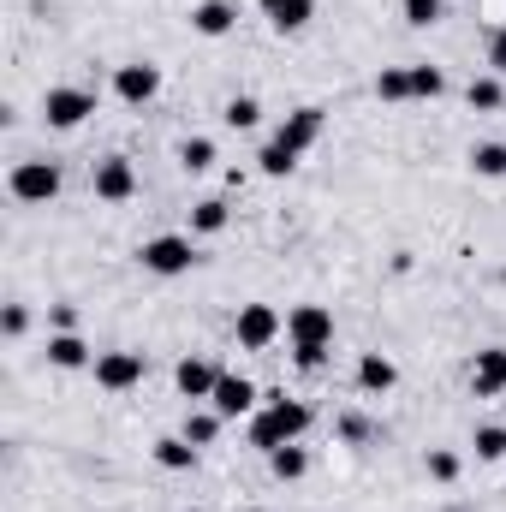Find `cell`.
<instances>
[{"label":"cell","mask_w":506,"mask_h":512,"mask_svg":"<svg viewBox=\"0 0 506 512\" xmlns=\"http://www.w3.org/2000/svg\"><path fill=\"white\" fill-rule=\"evenodd\" d=\"M316 423V411L304 405V399H286L280 387L274 393H262V405L251 411V447L268 459L274 447H292V441H304V429Z\"/></svg>","instance_id":"obj_1"},{"label":"cell","mask_w":506,"mask_h":512,"mask_svg":"<svg viewBox=\"0 0 506 512\" xmlns=\"http://www.w3.org/2000/svg\"><path fill=\"white\" fill-rule=\"evenodd\" d=\"M137 262H143V274H155V280H179V274L197 268V245H191V233H155V239L137 245Z\"/></svg>","instance_id":"obj_2"},{"label":"cell","mask_w":506,"mask_h":512,"mask_svg":"<svg viewBox=\"0 0 506 512\" xmlns=\"http://www.w3.org/2000/svg\"><path fill=\"white\" fill-rule=\"evenodd\" d=\"M60 185H66L60 161H12V173H6L12 203H54V197H60Z\"/></svg>","instance_id":"obj_3"},{"label":"cell","mask_w":506,"mask_h":512,"mask_svg":"<svg viewBox=\"0 0 506 512\" xmlns=\"http://www.w3.org/2000/svg\"><path fill=\"white\" fill-rule=\"evenodd\" d=\"M90 114H96V90H84V84H54V90H42V120L54 131H78Z\"/></svg>","instance_id":"obj_4"},{"label":"cell","mask_w":506,"mask_h":512,"mask_svg":"<svg viewBox=\"0 0 506 512\" xmlns=\"http://www.w3.org/2000/svg\"><path fill=\"white\" fill-rule=\"evenodd\" d=\"M280 334H286V316H280L274 304H245L239 322H233V340H239L245 352H268Z\"/></svg>","instance_id":"obj_5"},{"label":"cell","mask_w":506,"mask_h":512,"mask_svg":"<svg viewBox=\"0 0 506 512\" xmlns=\"http://www.w3.org/2000/svg\"><path fill=\"white\" fill-rule=\"evenodd\" d=\"M286 340H292V352H304V346H334V310H328V304H298V310H286Z\"/></svg>","instance_id":"obj_6"},{"label":"cell","mask_w":506,"mask_h":512,"mask_svg":"<svg viewBox=\"0 0 506 512\" xmlns=\"http://www.w3.org/2000/svg\"><path fill=\"white\" fill-rule=\"evenodd\" d=\"M90 376L102 393H131V387L149 376V358L143 352H102L96 364H90Z\"/></svg>","instance_id":"obj_7"},{"label":"cell","mask_w":506,"mask_h":512,"mask_svg":"<svg viewBox=\"0 0 506 512\" xmlns=\"http://www.w3.org/2000/svg\"><path fill=\"white\" fill-rule=\"evenodd\" d=\"M114 96H120L126 108H149V102L161 96V66H149V60L114 66Z\"/></svg>","instance_id":"obj_8"},{"label":"cell","mask_w":506,"mask_h":512,"mask_svg":"<svg viewBox=\"0 0 506 512\" xmlns=\"http://www.w3.org/2000/svg\"><path fill=\"white\" fill-rule=\"evenodd\" d=\"M322 131H328V108H322V102H304V108L286 114V126L274 131V143H286L292 155H304V149L322 143Z\"/></svg>","instance_id":"obj_9"},{"label":"cell","mask_w":506,"mask_h":512,"mask_svg":"<svg viewBox=\"0 0 506 512\" xmlns=\"http://www.w3.org/2000/svg\"><path fill=\"white\" fill-rule=\"evenodd\" d=\"M90 191H96L102 203H131V197H137V167H131L126 155H102L96 173H90Z\"/></svg>","instance_id":"obj_10"},{"label":"cell","mask_w":506,"mask_h":512,"mask_svg":"<svg viewBox=\"0 0 506 512\" xmlns=\"http://www.w3.org/2000/svg\"><path fill=\"white\" fill-rule=\"evenodd\" d=\"M209 405L233 423V417H251L256 405H262V393H256V382H245V376H227V370H221V382H215V393H209Z\"/></svg>","instance_id":"obj_11"},{"label":"cell","mask_w":506,"mask_h":512,"mask_svg":"<svg viewBox=\"0 0 506 512\" xmlns=\"http://www.w3.org/2000/svg\"><path fill=\"white\" fill-rule=\"evenodd\" d=\"M471 393L477 399H501L506 393V346H483L471 358Z\"/></svg>","instance_id":"obj_12"},{"label":"cell","mask_w":506,"mask_h":512,"mask_svg":"<svg viewBox=\"0 0 506 512\" xmlns=\"http://www.w3.org/2000/svg\"><path fill=\"white\" fill-rule=\"evenodd\" d=\"M215 382H221V370H215L209 358H197V352L173 364V387H179L191 405H197V399H209V393H215Z\"/></svg>","instance_id":"obj_13"},{"label":"cell","mask_w":506,"mask_h":512,"mask_svg":"<svg viewBox=\"0 0 506 512\" xmlns=\"http://www.w3.org/2000/svg\"><path fill=\"white\" fill-rule=\"evenodd\" d=\"M191 30L209 36V42H215V36H233V30H239V6H233V0H197V6H191Z\"/></svg>","instance_id":"obj_14"},{"label":"cell","mask_w":506,"mask_h":512,"mask_svg":"<svg viewBox=\"0 0 506 512\" xmlns=\"http://www.w3.org/2000/svg\"><path fill=\"white\" fill-rule=\"evenodd\" d=\"M102 352H90V340L84 334H48V364L54 370H90Z\"/></svg>","instance_id":"obj_15"},{"label":"cell","mask_w":506,"mask_h":512,"mask_svg":"<svg viewBox=\"0 0 506 512\" xmlns=\"http://www.w3.org/2000/svg\"><path fill=\"white\" fill-rule=\"evenodd\" d=\"M262 6V18L280 30V36H298L310 18H316V0H256Z\"/></svg>","instance_id":"obj_16"},{"label":"cell","mask_w":506,"mask_h":512,"mask_svg":"<svg viewBox=\"0 0 506 512\" xmlns=\"http://www.w3.org/2000/svg\"><path fill=\"white\" fill-rule=\"evenodd\" d=\"M393 382H399V364L387 352H364L358 358V393H393Z\"/></svg>","instance_id":"obj_17"},{"label":"cell","mask_w":506,"mask_h":512,"mask_svg":"<svg viewBox=\"0 0 506 512\" xmlns=\"http://www.w3.org/2000/svg\"><path fill=\"white\" fill-rule=\"evenodd\" d=\"M227 221H233L227 197H203V203H191V239H215V233H227Z\"/></svg>","instance_id":"obj_18"},{"label":"cell","mask_w":506,"mask_h":512,"mask_svg":"<svg viewBox=\"0 0 506 512\" xmlns=\"http://www.w3.org/2000/svg\"><path fill=\"white\" fill-rule=\"evenodd\" d=\"M465 102H471V114H501L506 108V84L495 78V72H483V78L465 84Z\"/></svg>","instance_id":"obj_19"},{"label":"cell","mask_w":506,"mask_h":512,"mask_svg":"<svg viewBox=\"0 0 506 512\" xmlns=\"http://www.w3.org/2000/svg\"><path fill=\"white\" fill-rule=\"evenodd\" d=\"M221 423H227V417H221L215 405H209V411H185V429H179V435H185V441H191V447L203 453V447H215V435H221Z\"/></svg>","instance_id":"obj_20"},{"label":"cell","mask_w":506,"mask_h":512,"mask_svg":"<svg viewBox=\"0 0 506 512\" xmlns=\"http://www.w3.org/2000/svg\"><path fill=\"white\" fill-rule=\"evenodd\" d=\"M155 465H161V471H191V465H197V447H191L185 435H161V441H155Z\"/></svg>","instance_id":"obj_21"},{"label":"cell","mask_w":506,"mask_h":512,"mask_svg":"<svg viewBox=\"0 0 506 512\" xmlns=\"http://www.w3.org/2000/svg\"><path fill=\"white\" fill-rule=\"evenodd\" d=\"M268 471H274V483H298V477L310 471V453H304L298 441H292V447H274V453H268Z\"/></svg>","instance_id":"obj_22"},{"label":"cell","mask_w":506,"mask_h":512,"mask_svg":"<svg viewBox=\"0 0 506 512\" xmlns=\"http://www.w3.org/2000/svg\"><path fill=\"white\" fill-rule=\"evenodd\" d=\"M221 126L227 131H256L262 126V102H256V96H233V102L221 108Z\"/></svg>","instance_id":"obj_23"},{"label":"cell","mask_w":506,"mask_h":512,"mask_svg":"<svg viewBox=\"0 0 506 512\" xmlns=\"http://www.w3.org/2000/svg\"><path fill=\"white\" fill-rule=\"evenodd\" d=\"M447 96V72L441 66H411V102H441Z\"/></svg>","instance_id":"obj_24"},{"label":"cell","mask_w":506,"mask_h":512,"mask_svg":"<svg viewBox=\"0 0 506 512\" xmlns=\"http://www.w3.org/2000/svg\"><path fill=\"white\" fill-rule=\"evenodd\" d=\"M471 447H477V459H483V465H501V459H506V423H477Z\"/></svg>","instance_id":"obj_25"},{"label":"cell","mask_w":506,"mask_h":512,"mask_svg":"<svg viewBox=\"0 0 506 512\" xmlns=\"http://www.w3.org/2000/svg\"><path fill=\"white\" fill-rule=\"evenodd\" d=\"M376 96L381 102H411V66H381L376 72Z\"/></svg>","instance_id":"obj_26"},{"label":"cell","mask_w":506,"mask_h":512,"mask_svg":"<svg viewBox=\"0 0 506 512\" xmlns=\"http://www.w3.org/2000/svg\"><path fill=\"white\" fill-rule=\"evenodd\" d=\"M179 167L185 173H209L215 167V137H185L179 143Z\"/></svg>","instance_id":"obj_27"},{"label":"cell","mask_w":506,"mask_h":512,"mask_svg":"<svg viewBox=\"0 0 506 512\" xmlns=\"http://www.w3.org/2000/svg\"><path fill=\"white\" fill-rule=\"evenodd\" d=\"M292 167H298V155H292L286 143H274V137H268V143H262V155H256V173H268V179H286Z\"/></svg>","instance_id":"obj_28"},{"label":"cell","mask_w":506,"mask_h":512,"mask_svg":"<svg viewBox=\"0 0 506 512\" xmlns=\"http://www.w3.org/2000/svg\"><path fill=\"white\" fill-rule=\"evenodd\" d=\"M471 173L477 179H506V143H477L471 149Z\"/></svg>","instance_id":"obj_29"},{"label":"cell","mask_w":506,"mask_h":512,"mask_svg":"<svg viewBox=\"0 0 506 512\" xmlns=\"http://www.w3.org/2000/svg\"><path fill=\"white\" fill-rule=\"evenodd\" d=\"M399 12H405L411 30H435L447 18V0H399Z\"/></svg>","instance_id":"obj_30"},{"label":"cell","mask_w":506,"mask_h":512,"mask_svg":"<svg viewBox=\"0 0 506 512\" xmlns=\"http://www.w3.org/2000/svg\"><path fill=\"white\" fill-rule=\"evenodd\" d=\"M423 471H429L435 483H459V471H465V459H459L453 447H429V459H423Z\"/></svg>","instance_id":"obj_31"},{"label":"cell","mask_w":506,"mask_h":512,"mask_svg":"<svg viewBox=\"0 0 506 512\" xmlns=\"http://www.w3.org/2000/svg\"><path fill=\"white\" fill-rule=\"evenodd\" d=\"M340 441L346 447H364V441H376V423L364 411H340Z\"/></svg>","instance_id":"obj_32"},{"label":"cell","mask_w":506,"mask_h":512,"mask_svg":"<svg viewBox=\"0 0 506 512\" xmlns=\"http://www.w3.org/2000/svg\"><path fill=\"white\" fill-rule=\"evenodd\" d=\"M0 334H6V340H24V334H30V310H24V304H6V310H0Z\"/></svg>","instance_id":"obj_33"},{"label":"cell","mask_w":506,"mask_h":512,"mask_svg":"<svg viewBox=\"0 0 506 512\" xmlns=\"http://www.w3.org/2000/svg\"><path fill=\"white\" fill-rule=\"evenodd\" d=\"M328 352H334V346H304V352H292V364H298L304 376H316V370L328 364Z\"/></svg>","instance_id":"obj_34"},{"label":"cell","mask_w":506,"mask_h":512,"mask_svg":"<svg viewBox=\"0 0 506 512\" xmlns=\"http://www.w3.org/2000/svg\"><path fill=\"white\" fill-rule=\"evenodd\" d=\"M48 322H54V334H78V304H54Z\"/></svg>","instance_id":"obj_35"},{"label":"cell","mask_w":506,"mask_h":512,"mask_svg":"<svg viewBox=\"0 0 506 512\" xmlns=\"http://www.w3.org/2000/svg\"><path fill=\"white\" fill-rule=\"evenodd\" d=\"M489 72H495V78H506V24L489 36Z\"/></svg>","instance_id":"obj_36"},{"label":"cell","mask_w":506,"mask_h":512,"mask_svg":"<svg viewBox=\"0 0 506 512\" xmlns=\"http://www.w3.org/2000/svg\"><path fill=\"white\" fill-rule=\"evenodd\" d=\"M251 512H268V507H251Z\"/></svg>","instance_id":"obj_37"}]
</instances>
